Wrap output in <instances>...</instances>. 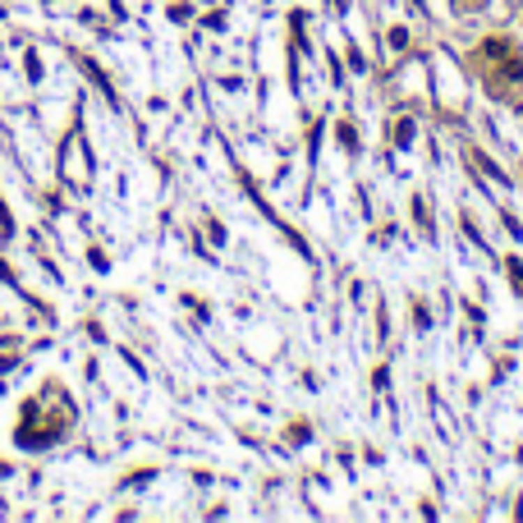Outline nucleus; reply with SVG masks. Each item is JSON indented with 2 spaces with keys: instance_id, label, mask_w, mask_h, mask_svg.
Returning a JSON list of instances; mask_svg holds the SVG:
<instances>
[{
  "instance_id": "nucleus-3",
  "label": "nucleus",
  "mask_w": 523,
  "mask_h": 523,
  "mask_svg": "<svg viewBox=\"0 0 523 523\" xmlns=\"http://www.w3.org/2000/svg\"><path fill=\"white\" fill-rule=\"evenodd\" d=\"M395 142H400V147H409V142H414V124H409V120L400 124V133H395Z\"/></svg>"
},
{
  "instance_id": "nucleus-2",
  "label": "nucleus",
  "mask_w": 523,
  "mask_h": 523,
  "mask_svg": "<svg viewBox=\"0 0 523 523\" xmlns=\"http://www.w3.org/2000/svg\"><path fill=\"white\" fill-rule=\"evenodd\" d=\"M340 147H349V152L358 147V138H354V129H349V124H340Z\"/></svg>"
},
{
  "instance_id": "nucleus-1",
  "label": "nucleus",
  "mask_w": 523,
  "mask_h": 523,
  "mask_svg": "<svg viewBox=\"0 0 523 523\" xmlns=\"http://www.w3.org/2000/svg\"><path fill=\"white\" fill-rule=\"evenodd\" d=\"M510 280H514V294H523V262H510Z\"/></svg>"
}]
</instances>
